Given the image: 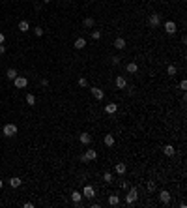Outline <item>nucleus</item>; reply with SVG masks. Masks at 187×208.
I'll return each instance as SVG.
<instances>
[{
	"instance_id": "1",
	"label": "nucleus",
	"mask_w": 187,
	"mask_h": 208,
	"mask_svg": "<svg viewBox=\"0 0 187 208\" xmlns=\"http://www.w3.org/2000/svg\"><path fill=\"white\" fill-rule=\"evenodd\" d=\"M137 199H138V189L137 188H131L129 191H127V195H125V203L127 204H135Z\"/></svg>"
},
{
	"instance_id": "2",
	"label": "nucleus",
	"mask_w": 187,
	"mask_h": 208,
	"mask_svg": "<svg viewBox=\"0 0 187 208\" xmlns=\"http://www.w3.org/2000/svg\"><path fill=\"white\" fill-rule=\"evenodd\" d=\"M2 131H4L6 137H13V135H17V126L15 124H6Z\"/></svg>"
},
{
	"instance_id": "3",
	"label": "nucleus",
	"mask_w": 187,
	"mask_h": 208,
	"mask_svg": "<svg viewBox=\"0 0 187 208\" xmlns=\"http://www.w3.org/2000/svg\"><path fill=\"white\" fill-rule=\"evenodd\" d=\"M83 197H86V199H94L96 197V189H94V186H88V184H86V186L83 188Z\"/></svg>"
},
{
	"instance_id": "4",
	"label": "nucleus",
	"mask_w": 187,
	"mask_h": 208,
	"mask_svg": "<svg viewBox=\"0 0 187 208\" xmlns=\"http://www.w3.org/2000/svg\"><path fill=\"white\" fill-rule=\"evenodd\" d=\"M148 25H150L151 28L159 26V25H161V15H159V13H151L150 19H148Z\"/></svg>"
},
{
	"instance_id": "5",
	"label": "nucleus",
	"mask_w": 187,
	"mask_h": 208,
	"mask_svg": "<svg viewBox=\"0 0 187 208\" xmlns=\"http://www.w3.org/2000/svg\"><path fill=\"white\" fill-rule=\"evenodd\" d=\"M96 158H97V152L92 150V148H90V150H86L83 156H80V159H83V161H94Z\"/></svg>"
},
{
	"instance_id": "6",
	"label": "nucleus",
	"mask_w": 187,
	"mask_h": 208,
	"mask_svg": "<svg viewBox=\"0 0 187 208\" xmlns=\"http://www.w3.org/2000/svg\"><path fill=\"white\" fill-rule=\"evenodd\" d=\"M13 82H15V88H26L28 79H26V77H19V75H17L13 79Z\"/></svg>"
},
{
	"instance_id": "7",
	"label": "nucleus",
	"mask_w": 187,
	"mask_h": 208,
	"mask_svg": "<svg viewBox=\"0 0 187 208\" xmlns=\"http://www.w3.org/2000/svg\"><path fill=\"white\" fill-rule=\"evenodd\" d=\"M176 30H178V26H176L174 21H167L165 23V32L167 34H176Z\"/></svg>"
},
{
	"instance_id": "8",
	"label": "nucleus",
	"mask_w": 187,
	"mask_h": 208,
	"mask_svg": "<svg viewBox=\"0 0 187 208\" xmlns=\"http://www.w3.org/2000/svg\"><path fill=\"white\" fill-rule=\"evenodd\" d=\"M127 86V79L124 75H118L116 77V88H120V90H124V88Z\"/></svg>"
},
{
	"instance_id": "9",
	"label": "nucleus",
	"mask_w": 187,
	"mask_h": 208,
	"mask_svg": "<svg viewBox=\"0 0 187 208\" xmlns=\"http://www.w3.org/2000/svg\"><path fill=\"white\" fill-rule=\"evenodd\" d=\"M159 201L163 204H168L170 203V193L167 191V189H161V193H159Z\"/></svg>"
},
{
	"instance_id": "10",
	"label": "nucleus",
	"mask_w": 187,
	"mask_h": 208,
	"mask_svg": "<svg viewBox=\"0 0 187 208\" xmlns=\"http://www.w3.org/2000/svg\"><path fill=\"white\" fill-rule=\"evenodd\" d=\"M92 96L96 98V99H99V101H101V99L105 98V92L101 90V88H97V86H94L92 88Z\"/></svg>"
},
{
	"instance_id": "11",
	"label": "nucleus",
	"mask_w": 187,
	"mask_h": 208,
	"mask_svg": "<svg viewBox=\"0 0 187 208\" xmlns=\"http://www.w3.org/2000/svg\"><path fill=\"white\" fill-rule=\"evenodd\" d=\"M71 201L75 204H80V201H83V193H80V191H71Z\"/></svg>"
},
{
	"instance_id": "12",
	"label": "nucleus",
	"mask_w": 187,
	"mask_h": 208,
	"mask_svg": "<svg viewBox=\"0 0 187 208\" xmlns=\"http://www.w3.org/2000/svg\"><path fill=\"white\" fill-rule=\"evenodd\" d=\"M114 47H116L118 51L125 49V39H124V38H116V39H114Z\"/></svg>"
},
{
	"instance_id": "13",
	"label": "nucleus",
	"mask_w": 187,
	"mask_h": 208,
	"mask_svg": "<svg viewBox=\"0 0 187 208\" xmlns=\"http://www.w3.org/2000/svg\"><path fill=\"white\" fill-rule=\"evenodd\" d=\"M73 47H75V49H79V51L84 49V47H86V39H84V38H77V39H75V45H73Z\"/></svg>"
},
{
	"instance_id": "14",
	"label": "nucleus",
	"mask_w": 187,
	"mask_h": 208,
	"mask_svg": "<svg viewBox=\"0 0 187 208\" xmlns=\"http://www.w3.org/2000/svg\"><path fill=\"white\" fill-rule=\"evenodd\" d=\"M103 141H105V145H107V146H114V142H116V139H114V135H112V133H107Z\"/></svg>"
},
{
	"instance_id": "15",
	"label": "nucleus",
	"mask_w": 187,
	"mask_h": 208,
	"mask_svg": "<svg viewBox=\"0 0 187 208\" xmlns=\"http://www.w3.org/2000/svg\"><path fill=\"white\" fill-rule=\"evenodd\" d=\"M79 139H80V142H83V145H90V142H92V135H90V133H80Z\"/></svg>"
},
{
	"instance_id": "16",
	"label": "nucleus",
	"mask_w": 187,
	"mask_h": 208,
	"mask_svg": "<svg viewBox=\"0 0 187 208\" xmlns=\"http://www.w3.org/2000/svg\"><path fill=\"white\" fill-rule=\"evenodd\" d=\"M116 109H118V105H116V103H107V105H105V112H109V115H114Z\"/></svg>"
},
{
	"instance_id": "17",
	"label": "nucleus",
	"mask_w": 187,
	"mask_h": 208,
	"mask_svg": "<svg viewBox=\"0 0 187 208\" xmlns=\"http://www.w3.org/2000/svg\"><path fill=\"white\" fill-rule=\"evenodd\" d=\"M163 152H165V156H174V154H176V148H174L172 145H167L165 148H163Z\"/></svg>"
},
{
	"instance_id": "18",
	"label": "nucleus",
	"mask_w": 187,
	"mask_h": 208,
	"mask_svg": "<svg viewBox=\"0 0 187 208\" xmlns=\"http://www.w3.org/2000/svg\"><path fill=\"white\" fill-rule=\"evenodd\" d=\"M109 204L110 206H118L120 204V197L118 195H109Z\"/></svg>"
},
{
	"instance_id": "19",
	"label": "nucleus",
	"mask_w": 187,
	"mask_h": 208,
	"mask_svg": "<svg viewBox=\"0 0 187 208\" xmlns=\"http://www.w3.org/2000/svg\"><path fill=\"white\" fill-rule=\"evenodd\" d=\"M8 182H9V186H11V188H19V186H21V184H22V180H21V178H17V176H13V178H9V180H8Z\"/></svg>"
},
{
	"instance_id": "20",
	"label": "nucleus",
	"mask_w": 187,
	"mask_h": 208,
	"mask_svg": "<svg viewBox=\"0 0 187 208\" xmlns=\"http://www.w3.org/2000/svg\"><path fill=\"white\" fill-rule=\"evenodd\" d=\"M17 75H19V73H17V69H13V68H9L8 71H6V77H8L9 81H13V79H15Z\"/></svg>"
},
{
	"instance_id": "21",
	"label": "nucleus",
	"mask_w": 187,
	"mask_h": 208,
	"mask_svg": "<svg viewBox=\"0 0 187 208\" xmlns=\"http://www.w3.org/2000/svg\"><path fill=\"white\" fill-rule=\"evenodd\" d=\"M125 171H127L125 163H118V165H116V174H125Z\"/></svg>"
},
{
	"instance_id": "22",
	"label": "nucleus",
	"mask_w": 187,
	"mask_h": 208,
	"mask_svg": "<svg viewBox=\"0 0 187 208\" xmlns=\"http://www.w3.org/2000/svg\"><path fill=\"white\" fill-rule=\"evenodd\" d=\"M19 30H21V32H28V30H30L28 21H21V23H19Z\"/></svg>"
},
{
	"instance_id": "23",
	"label": "nucleus",
	"mask_w": 187,
	"mask_h": 208,
	"mask_svg": "<svg viewBox=\"0 0 187 208\" xmlns=\"http://www.w3.org/2000/svg\"><path fill=\"white\" fill-rule=\"evenodd\" d=\"M26 103L28 105H36V96H34V94H26Z\"/></svg>"
},
{
	"instance_id": "24",
	"label": "nucleus",
	"mask_w": 187,
	"mask_h": 208,
	"mask_svg": "<svg viewBox=\"0 0 187 208\" xmlns=\"http://www.w3.org/2000/svg\"><path fill=\"white\" fill-rule=\"evenodd\" d=\"M137 69H138V66L135 62H129L127 64V71H129V73H137Z\"/></svg>"
},
{
	"instance_id": "25",
	"label": "nucleus",
	"mask_w": 187,
	"mask_h": 208,
	"mask_svg": "<svg viewBox=\"0 0 187 208\" xmlns=\"http://www.w3.org/2000/svg\"><path fill=\"white\" fill-rule=\"evenodd\" d=\"M83 25H84V28H92L94 26V19L92 17H86V19L83 21Z\"/></svg>"
},
{
	"instance_id": "26",
	"label": "nucleus",
	"mask_w": 187,
	"mask_h": 208,
	"mask_svg": "<svg viewBox=\"0 0 187 208\" xmlns=\"http://www.w3.org/2000/svg\"><path fill=\"white\" fill-rule=\"evenodd\" d=\"M103 180H105V182H107V184H110V182H112V180H114V176H112V173H105V174H103Z\"/></svg>"
},
{
	"instance_id": "27",
	"label": "nucleus",
	"mask_w": 187,
	"mask_h": 208,
	"mask_svg": "<svg viewBox=\"0 0 187 208\" xmlns=\"http://www.w3.org/2000/svg\"><path fill=\"white\" fill-rule=\"evenodd\" d=\"M176 71H178V69H176V66H168V68H167V75L174 77V75H176Z\"/></svg>"
},
{
	"instance_id": "28",
	"label": "nucleus",
	"mask_w": 187,
	"mask_h": 208,
	"mask_svg": "<svg viewBox=\"0 0 187 208\" xmlns=\"http://www.w3.org/2000/svg\"><path fill=\"white\" fill-rule=\"evenodd\" d=\"M34 34H36V36H43V28L41 26H36V28H34Z\"/></svg>"
},
{
	"instance_id": "29",
	"label": "nucleus",
	"mask_w": 187,
	"mask_h": 208,
	"mask_svg": "<svg viewBox=\"0 0 187 208\" xmlns=\"http://www.w3.org/2000/svg\"><path fill=\"white\" fill-rule=\"evenodd\" d=\"M79 86H88V81H86L84 77H80V79H79Z\"/></svg>"
},
{
	"instance_id": "30",
	"label": "nucleus",
	"mask_w": 187,
	"mask_h": 208,
	"mask_svg": "<svg viewBox=\"0 0 187 208\" xmlns=\"http://www.w3.org/2000/svg\"><path fill=\"white\" fill-rule=\"evenodd\" d=\"M92 38H94V39H99V38H101V32H99V30H94V32H92Z\"/></svg>"
},
{
	"instance_id": "31",
	"label": "nucleus",
	"mask_w": 187,
	"mask_h": 208,
	"mask_svg": "<svg viewBox=\"0 0 187 208\" xmlns=\"http://www.w3.org/2000/svg\"><path fill=\"white\" fill-rule=\"evenodd\" d=\"M148 191H155V182H148Z\"/></svg>"
},
{
	"instance_id": "32",
	"label": "nucleus",
	"mask_w": 187,
	"mask_h": 208,
	"mask_svg": "<svg viewBox=\"0 0 187 208\" xmlns=\"http://www.w3.org/2000/svg\"><path fill=\"white\" fill-rule=\"evenodd\" d=\"M120 186L124 188V189H127V188H129V184H127V180H122V182H120Z\"/></svg>"
},
{
	"instance_id": "33",
	"label": "nucleus",
	"mask_w": 187,
	"mask_h": 208,
	"mask_svg": "<svg viewBox=\"0 0 187 208\" xmlns=\"http://www.w3.org/2000/svg\"><path fill=\"white\" fill-rule=\"evenodd\" d=\"M180 88H182V90H187V81H182V82H180Z\"/></svg>"
},
{
	"instance_id": "34",
	"label": "nucleus",
	"mask_w": 187,
	"mask_h": 208,
	"mask_svg": "<svg viewBox=\"0 0 187 208\" xmlns=\"http://www.w3.org/2000/svg\"><path fill=\"white\" fill-rule=\"evenodd\" d=\"M112 64H114V66H118V64H120V56H114L112 58Z\"/></svg>"
},
{
	"instance_id": "35",
	"label": "nucleus",
	"mask_w": 187,
	"mask_h": 208,
	"mask_svg": "<svg viewBox=\"0 0 187 208\" xmlns=\"http://www.w3.org/2000/svg\"><path fill=\"white\" fill-rule=\"evenodd\" d=\"M4 53H6V47H4L2 43H0V55H4Z\"/></svg>"
},
{
	"instance_id": "36",
	"label": "nucleus",
	"mask_w": 187,
	"mask_h": 208,
	"mask_svg": "<svg viewBox=\"0 0 187 208\" xmlns=\"http://www.w3.org/2000/svg\"><path fill=\"white\" fill-rule=\"evenodd\" d=\"M4 39H6V36H4L2 32H0V43H4Z\"/></svg>"
},
{
	"instance_id": "37",
	"label": "nucleus",
	"mask_w": 187,
	"mask_h": 208,
	"mask_svg": "<svg viewBox=\"0 0 187 208\" xmlns=\"http://www.w3.org/2000/svg\"><path fill=\"white\" fill-rule=\"evenodd\" d=\"M2 186H4V182H2V180H0V189H2Z\"/></svg>"
},
{
	"instance_id": "38",
	"label": "nucleus",
	"mask_w": 187,
	"mask_h": 208,
	"mask_svg": "<svg viewBox=\"0 0 187 208\" xmlns=\"http://www.w3.org/2000/svg\"><path fill=\"white\" fill-rule=\"evenodd\" d=\"M86 2H92V0H86Z\"/></svg>"
}]
</instances>
